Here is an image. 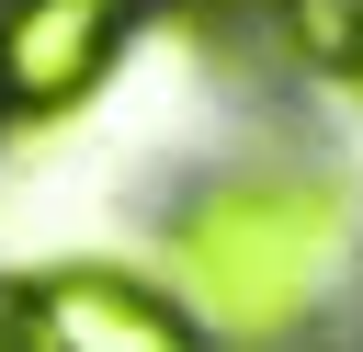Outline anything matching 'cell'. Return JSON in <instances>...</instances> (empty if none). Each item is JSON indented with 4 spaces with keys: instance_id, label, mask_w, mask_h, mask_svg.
<instances>
[{
    "instance_id": "obj_1",
    "label": "cell",
    "mask_w": 363,
    "mask_h": 352,
    "mask_svg": "<svg viewBox=\"0 0 363 352\" xmlns=\"http://www.w3.org/2000/svg\"><path fill=\"white\" fill-rule=\"evenodd\" d=\"M352 193L329 170H227L170 216V307L193 341H295L340 273Z\"/></svg>"
},
{
    "instance_id": "obj_2",
    "label": "cell",
    "mask_w": 363,
    "mask_h": 352,
    "mask_svg": "<svg viewBox=\"0 0 363 352\" xmlns=\"http://www.w3.org/2000/svg\"><path fill=\"white\" fill-rule=\"evenodd\" d=\"M0 318H11L23 352H193V318H182L159 284L113 273V261L34 273V284L0 295Z\"/></svg>"
},
{
    "instance_id": "obj_3",
    "label": "cell",
    "mask_w": 363,
    "mask_h": 352,
    "mask_svg": "<svg viewBox=\"0 0 363 352\" xmlns=\"http://www.w3.org/2000/svg\"><path fill=\"white\" fill-rule=\"evenodd\" d=\"M125 45V0H0V102L57 114L79 102Z\"/></svg>"
},
{
    "instance_id": "obj_4",
    "label": "cell",
    "mask_w": 363,
    "mask_h": 352,
    "mask_svg": "<svg viewBox=\"0 0 363 352\" xmlns=\"http://www.w3.org/2000/svg\"><path fill=\"white\" fill-rule=\"evenodd\" d=\"M284 34L318 57V68H352V34H363V0H284Z\"/></svg>"
},
{
    "instance_id": "obj_5",
    "label": "cell",
    "mask_w": 363,
    "mask_h": 352,
    "mask_svg": "<svg viewBox=\"0 0 363 352\" xmlns=\"http://www.w3.org/2000/svg\"><path fill=\"white\" fill-rule=\"evenodd\" d=\"M352 79H363V34H352Z\"/></svg>"
},
{
    "instance_id": "obj_6",
    "label": "cell",
    "mask_w": 363,
    "mask_h": 352,
    "mask_svg": "<svg viewBox=\"0 0 363 352\" xmlns=\"http://www.w3.org/2000/svg\"><path fill=\"white\" fill-rule=\"evenodd\" d=\"M0 352H23V341H11V318H0Z\"/></svg>"
}]
</instances>
